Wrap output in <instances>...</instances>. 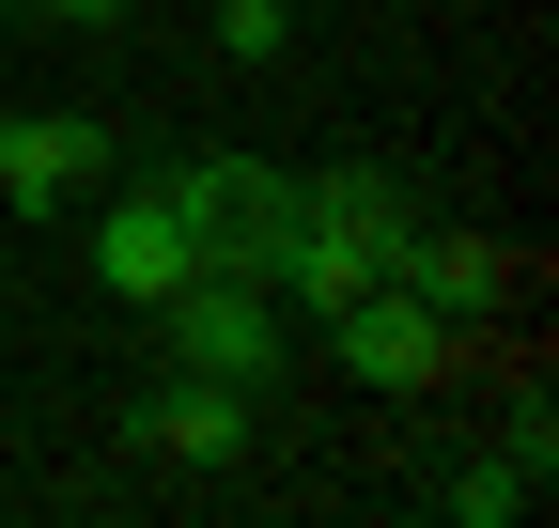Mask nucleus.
I'll return each mask as SVG.
<instances>
[{
	"label": "nucleus",
	"mask_w": 559,
	"mask_h": 528,
	"mask_svg": "<svg viewBox=\"0 0 559 528\" xmlns=\"http://www.w3.org/2000/svg\"><path fill=\"white\" fill-rule=\"evenodd\" d=\"M171 203H187V233H202V280H264L280 296V249H296V171H264V156H187L171 171Z\"/></svg>",
	"instance_id": "nucleus-1"
},
{
	"label": "nucleus",
	"mask_w": 559,
	"mask_h": 528,
	"mask_svg": "<svg viewBox=\"0 0 559 528\" xmlns=\"http://www.w3.org/2000/svg\"><path fill=\"white\" fill-rule=\"evenodd\" d=\"M156 326H171V373L280 388V296L264 280H187V296H156Z\"/></svg>",
	"instance_id": "nucleus-2"
},
{
	"label": "nucleus",
	"mask_w": 559,
	"mask_h": 528,
	"mask_svg": "<svg viewBox=\"0 0 559 528\" xmlns=\"http://www.w3.org/2000/svg\"><path fill=\"white\" fill-rule=\"evenodd\" d=\"M94 280H109V296H140V311L202 280V233H187V203H171V171H156V187H124V203L94 218Z\"/></svg>",
	"instance_id": "nucleus-3"
},
{
	"label": "nucleus",
	"mask_w": 559,
	"mask_h": 528,
	"mask_svg": "<svg viewBox=\"0 0 559 528\" xmlns=\"http://www.w3.org/2000/svg\"><path fill=\"white\" fill-rule=\"evenodd\" d=\"M140 451H156V467H249V451H264V388L156 373V405H140Z\"/></svg>",
	"instance_id": "nucleus-4"
},
{
	"label": "nucleus",
	"mask_w": 559,
	"mask_h": 528,
	"mask_svg": "<svg viewBox=\"0 0 559 528\" xmlns=\"http://www.w3.org/2000/svg\"><path fill=\"white\" fill-rule=\"evenodd\" d=\"M326 343H342V373H358V388H419V373L451 358V311H419L404 280H373V296L326 311Z\"/></svg>",
	"instance_id": "nucleus-5"
},
{
	"label": "nucleus",
	"mask_w": 559,
	"mask_h": 528,
	"mask_svg": "<svg viewBox=\"0 0 559 528\" xmlns=\"http://www.w3.org/2000/svg\"><path fill=\"white\" fill-rule=\"evenodd\" d=\"M389 280H404L419 311H451V326H466V311H498L528 264H513L498 233H436V218H404V233H389Z\"/></svg>",
	"instance_id": "nucleus-6"
},
{
	"label": "nucleus",
	"mask_w": 559,
	"mask_h": 528,
	"mask_svg": "<svg viewBox=\"0 0 559 528\" xmlns=\"http://www.w3.org/2000/svg\"><path fill=\"white\" fill-rule=\"evenodd\" d=\"M94 171H109V141L79 109H16V124H0V203H16V218H62Z\"/></svg>",
	"instance_id": "nucleus-7"
},
{
	"label": "nucleus",
	"mask_w": 559,
	"mask_h": 528,
	"mask_svg": "<svg viewBox=\"0 0 559 528\" xmlns=\"http://www.w3.org/2000/svg\"><path fill=\"white\" fill-rule=\"evenodd\" d=\"M296 203H311L326 233H358V249H373V280H389V233L419 218V203H404V187H389V171H311V187H296Z\"/></svg>",
	"instance_id": "nucleus-8"
},
{
	"label": "nucleus",
	"mask_w": 559,
	"mask_h": 528,
	"mask_svg": "<svg viewBox=\"0 0 559 528\" xmlns=\"http://www.w3.org/2000/svg\"><path fill=\"white\" fill-rule=\"evenodd\" d=\"M436 497H451V513H466V528H513V513H528V497H544V467H528V451H513V435H498V451H466V467H451V482H436Z\"/></svg>",
	"instance_id": "nucleus-9"
},
{
	"label": "nucleus",
	"mask_w": 559,
	"mask_h": 528,
	"mask_svg": "<svg viewBox=\"0 0 559 528\" xmlns=\"http://www.w3.org/2000/svg\"><path fill=\"white\" fill-rule=\"evenodd\" d=\"M218 47L234 62H280V47H296V0H218Z\"/></svg>",
	"instance_id": "nucleus-10"
},
{
	"label": "nucleus",
	"mask_w": 559,
	"mask_h": 528,
	"mask_svg": "<svg viewBox=\"0 0 559 528\" xmlns=\"http://www.w3.org/2000/svg\"><path fill=\"white\" fill-rule=\"evenodd\" d=\"M47 16H124V0H47Z\"/></svg>",
	"instance_id": "nucleus-11"
}]
</instances>
